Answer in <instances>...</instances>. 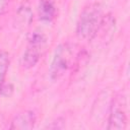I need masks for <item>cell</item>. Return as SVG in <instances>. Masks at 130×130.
I'll return each mask as SVG.
<instances>
[{
	"instance_id": "obj_2",
	"label": "cell",
	"mask_w": 130,
	"mask_h": 130,
	"mask_svg": "<svg viewBox=\"0 0 130 130\" xmlns=\"http://www.w3.org/2000/svg\"><path fill=\"white\" fill-rule=\"evenodd\" d=\"M73 47L69 44H61L56 48V51L49 69L50 78L52 80L60 79L76 62V57Z\"/></svg>"
},
{
	"instance_id": "obj_7",
	"label": "cell",
	"mask_w": 130,
	"mask_h": 130,
	"mask_svg": "<svg viewBox=\"0 0 130 130\" xmlns=\"http://www.w3.org/2000/svg\"><path fill=\"white\" fill-rule=\"evenodd\" d=\"M9 63H10L9 54L5 51H0V92H1V87L4 84L7 70L9 68Z\"/></svg>"
},
{
	"instance_id": "obj_1",
	"label": "cell",
	"mask_w": 130,
	"mask_h": 130,
	"mask_svg": "<svg viewBox=\"0 0 130 130\" xmlns=\"http://www.w3.org/2000/svg\"><path fill=\"white\" fill-rule=\"evenodd\" d=\"M105 20L102 5L100 3H90L81 11L76 24V35L83 41L93 40Z\"/></svg>"
},
{
	"instance_id": "obj_5",
	"label": "cell",
	"mask_w": 130,
	"mask_h": 130,
	"mask_svg": "<svg viewBox=\"0 0 130 130\" xmlns=\"http://www.w3.org/2000/svg\"><path fill=\"white\" fill-rule=\"evenodd\" d=\"M37 118L32 111H22L16 114L11 120L10 130H30L35 127Z\"/></svg>"
},
{
	"instance_id": "obj_8",
	"label": "cell",
	"mask_w": 130,
	"mask_h": 130,
	"mask_svg": "<svg viewBox=\"0 0 130 130\" xmlns=\"http://www.w3.org/2000/svg\"><path fill=\"white\" fill-rule=\"evenodd\" d=\"M10 0H0V15L5 14L8 11Z\"/></svg>"
},
{
	"instance_id": "obj_6",
	"label": "cell",
	"mask_w": 130,
	"mask_h": 130,
	"mask_svg": "<svg viewBox=\"0 0 130 130\" xmlns=\"http://www.w3.org/2000/svg\"><path fill=\"white\" fill-rule=\"evenodd\" d=\"M39 18L43 21L50 22L55 18L56 7L53 0H40L39 3Z\"/></svg>"
},
{
	"instance_id": "obj_4",
	"label": "cell",
	"mask_w": 130,
	"mask_h": 130,
	"mask_svg": "<svg viewBox=\"0 0 130 130\" xmlns=\"http://www.w3.org/2000/svg\"><path fill=\"white\" fill-rule=\"evenodd\" d=\"M126 99L122 93H120L112 100L107 128L109 130H124L126 128Z\"/></svg>"
},
{
	"instance_id": "obj_3",
	"label": "cell",
	"mask_w": 130,
	"mask_h": 130,
	"mask_svg": "<svg viewBox=\"0 0 130 130\" xmlns=\"http://www.w3.org/2000/svg\"><path fill=\"white\" fill-rule=\"evenodd\" d=\"M27 41V47L20 59V65L24 69H30L38 64L43 55L47 38L42 31L36 30L28 36Z\"/></svg>"
}]
</instances>
